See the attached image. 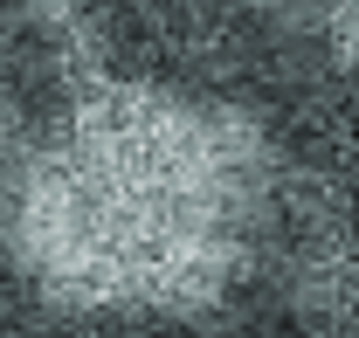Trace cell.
I'll return each mask as SVG.
<instances>
[{
	"mask_svg": "<svg viewBox=\"0 0 359 338\" xmlns=\"http://www.w3.org/2000/svg\"><path fill=\"white\" fill-rule=\"evenodd\" d=\"M269 187L249 111L159 76H90L14 166L0 242L62 318H201L249 276Z\"/></svg>",
	"mask_w": 359,
	"mask_h": 338,
	"instance_id": "1",
	"label": "cell"
},
{
	"mask_svg": "<svg viewBox=\"0 0 359 338\" xmlns=\"http://www.w3.org/2000/svg\"><path fill=\"white\" fill-rule=\"evenodd\" d=\"M311 21L332 48V62L359 76V0H311Z\"/></svg>",
	"mask_w": 359,
	"mask_h": 338,
	"instance_id": "2",
	"label": "cell"
},
{
	"mask_svg": "<svg viewBox=\"0 0 359 338\" xmlns=\"http://www.w3.org/2000/svg\"><path fill=\"white\" fill-rule=\"evenodd\" d=\"M249 7H269V14H290V7H311V0H249Z\"/></svg>",
	"mask_w": 359,
	"mask_h": 338,
	"instance_id": "3",
	"label": "cell"
}]
</instances>
